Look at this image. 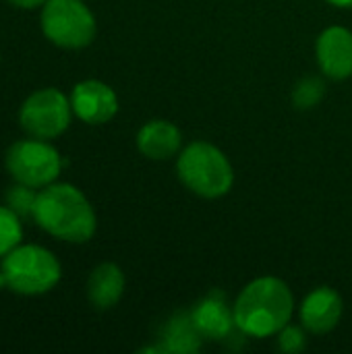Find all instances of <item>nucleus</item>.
<instances>
[{
    "mask_svg": "<svg viewBox=\"0 0 352 354\" xmlns=\"http://www.w3.org/2000/svg\"><path fill=\"white\" fill-rule=\"evenodd\" d=\"M33 222L50 236L73 245L91 241L98 230L93 205L68 183H52L37 191Z\"/></svg>",
    "mask_w": 352,
    "mask_h": 354,
    "instance_id": "obj_1",
    "label": "nucleus"
},
{
    "mask_svg": "<svg viewBox=\"0 0 352 354\" xmlns=\"http://www.w3.org/2000/svg\"><path fill=\"white\" fill-rule=\"evenodd\" d=\"M232 311L241 334L251 338H270L290 324L295 297L284 280L261 276L241 290Z\"/></svg>",
    "mask_w": 352,
    "mask_h": 354,
    "instance_id": "obj_2",
    "label": "nucleus"
},
{
    "mask_svg": "<svg viewBox=\"0 0 352 354\" xmlns=\"http://www.w3.org/2000/svg\"><path fill=\"white\" fill-rule=\"evenodd\" d=\"M176 174L193 195L203 199H220L234 185L230 160L210 141L185 145L176 160Z\"/></svg>",
    "mask_w": 352,
    "mask_h": 354,
    "instance_id": "obj_3",
    "label": "nucleus"
},
{
    "mask_svg": "<svg viewBox=\"0 0 352 354\" xmlns=\"http://www.w3.org/2000/svg\"><path fill=\"white\" fill-rule=\"evenodd\" d=\"M0 274L6 288L23 297H39L50 292L62 278L56 255L39 245H19L2 257Z\"/></svg>",
    "mask_w": 352,
    "mask_h": 354,
    "instance_id": "obj_4",
    "label": "nucleus"
},
{
    "mask_svg": "<svg viewBox=\"0 0 352 354\" xmlns=\"http://www.w3.org/2000/svg\"><path fill=\"white\" fill-rule=\"evenodd\" d=\"M41 31L58 48H87L98 31L93 12L83 0H48L41 6Z\"/></svg>",
    "mask_w": 352,
    "mask_h": 354,
    "instance_id": "obj_5",
    "label": "nucleus"
},
{
    "mask_svg": "<svg viewBox=\"0 0 352 354\" xmlns=\"http://www.w3.org/2000/svg\"><path fill=\"white\" fill-rule=\"evenodd\" d=\"M4 168L15 183L44 189L60 176L62 158L54 145L46 139H21L15 141L4 153Z\"/></svg>",
    "mask_w": 352,
    "mask_h": 354,
    "instance_id": "obj_6",
    "label": "nucleus"
},
{
    "mask_svg": "<svg viewBox=\"0 0 352 354\" xmlns=\"http://www.w3.org/2000/svg\"><path fill=\"white\" fill-rule=\"evenodd\" d=\"M73 114L71 97L56 87H44L21 104L19 122L29 137L48 141L60 137L68 129Z\"/></svg>",
    "mask_w": 352,
    "mask_h": 354,
    "instance_id": "obj_7",
    "label": "nucleus"
},
{
    "mask_svg": "<svg viewBox=\"0 0 352 354\" xmlns=\"http://www.w3.org/2000/svg\"><path fill=\"white\" fill-rule=\"evenodd\" d=\"M71 106L79 120L87 124H106L118 112V97L104 81L85 79L73 87Z\"/></svg>",
    "mask_w": 352,
    "mask_h": 354,
    "instance_id": "obj_8",
    "label": "nucleus"
},
{
    "mask_svg": "<svg viewBox=\"0 0 352 354\" xmlns=\"http://www.w3.org/2000/svg\"><path fill=\"white\" fill-rule=\"evenodd\" d=\"M315 56L319 71L334 79L344 81L352 77V31L340 25H332L322 31L315 44Z\"/></svg>",
    "mask_w": 352,
    "mask_h": 354,
    "instance_id": "obj_9",
    "label": "nucleus"
},
{
    "mask_svg": "<svg viewBox=\"0 0 352 354\" xmlns=\"http://www.w3.org/2000/svg\"><path fill=\"white\" fill-rule=\"evenodd\" d=\"M342 311H344L342 297L330 286H319L305 297L299 311V319L307 332L324 336L330 334L340 324Z\"/></svg>",
    "mask_w": 352,
    "mask_h": 354,
    "instance_id": "obj_10",
    "label": "nucleus"
},
{
    "mask_svg": "<svg viewBox=\"0 0 352 354\" xmlns=\"http://www.w3.org/2000/svg\"><path fill=\"white\" fill-rule=\"evenodd\" d=\"M137 149L147 160H156V162L170 160L178 156L183 149V133L170 120H162V118L149 120L137 133Z\"/></svg>",
    "mask_w": 352,
    "mask_h": 354,
    "instance_id": "obj_11",
    "label": "nucleus"
},
{
    "mask_svg": "<svg viewBox=\"0 0 352 354\" xmlns=\"http://www.w3.org/2000/svg\"><path fill=\"white\" fill-rule=\"evenodd\" d=\"M191 319L201 334V338L207 340H224L230 338L234 324V311L226 305L224 297L220 292H212L203 301L195 305L191 311Z\"/></svg>",
    "mask_w": 352,
    "mask_h": 354,
    "instance_id": "obj_12",
    "label": "nucleus"
},
{
    "mask_svg": "<svg viewBox=\"0 0 352 354\" xmlns=\"http://www.w3.org/2000/svg\"><path fill=\"white\" fill-rule=\"evenodd\" d=\"M124 295V274L116 263H100L87 278V299L98 311H108Z\"/></svg>",
    "mask_w": 352,
    "mask_h": 354,
    "instance_id": "obj_13",
    "label": "nucleus"
},
{
    "mask_svg": "<svg viewBox=\"0 0 352 354\" xmlns=\"http://www.w3.org/2000/svg\"><path fill=\"white\" fill-rule=\"evenodd\" d=\"M160 348L162 353L176 354H193L201 348V334L197 332L191 313H178L166 324Z\"/></svg>",
    "mask_w": 352,
    "mask_h": 354,
    "instance_id": "obj_14",
    "label": "nucleus"
},
{
    "mask_svg": "<svg viewBox=\"0 0 352 354\" xmlns=\"http://www.w3.org/2000/svg\"><path fill=\"white\" fill-rule=\"evenodd\" d=\"M23 226L21 218L6 205H0V257L8 255L15 247L21 245Z\"/></svg>",
    "mask_w": 352,
    "mask_h": 354,
    "instance_id": "obj_15",
    "label": "nucleus"
},
{
    "mask_svg": "<svg viewBox=\"0 0 352 354\" xmlns=\"http://www.w3.org/2000/svg\"><path fill=\"white\" fill-rule=\"evenodd\" d=\"M37 199V189L15 183L4 191V205L10 207L21 220L23 218H33V207Z\"/></svg>",
    "mask_w": 352,
    "mask_h": 354,
    "instance_id": "obj_16",
    "label": "nucleus"
},
{
    "mask_svg": "<svg viewBox=\"0 0 352 354\" xmlns=\"http://www.w3.org/2000/svg\"><path fill=\"white\" fill-rule=\"evenodd\" d=\"M326 95V83L319 77H305L293 89V104L299 110L315 108Z\"/></svg>",
    "mask_w": 352,
    "mask_h": 354,
    "instance_id": "obj_17",
    "label": "nucleus"
},
{
    "mask_svg": "<svg viewBox=\"0 0 352 354\" xmlns=\"http://www.w3.org/2000/svg\"><path fill=\"white\" fill-rule=\"evenodd\" d=\"M305 328H299V326H284L276 336L278 340V348L286 354H297L303 353L307 348V336H305Z\"/></svg>",
    "mask_w": 352,
    "mask_h": 354,
    "instance_id": "obj_18",
    "label": "nucleus"
},
{
    "mask_svg": "<svg viewBox=\"0 0 352 354\" xmlns=\"http://www.w3.org/2000/svg\"><path fill=\"white\" fill-rule=\"evenodd\" d=\"M12 6H17V8H23V10H33V8H39V6H44L48 0H8Z\"/></svg>",
    "mask_w": 352,
    "mask_h": 354,
    "instance_id": "obj_19",
    "label": "nucleus"
},
{
    "mask_svg": "<svg viewBox=\"0 0 352 354\" xmlns=\"http://www.w3.org/2000/svg\"><path fill=\"white\" fill-rule=\"evenodd\" d=\"M326 2H330L338 8H352V0H326Z\"/></svg>",
    "mask_w": 352,
    "mask_h": 354,
    "instance_id": "obj_20",
    "label": "nucleus"
}]
</instances>
